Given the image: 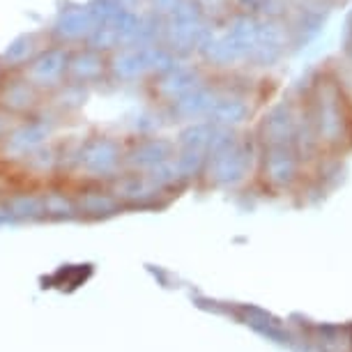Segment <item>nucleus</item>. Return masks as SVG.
Returning a JSON list of instances; mask_svg holds the SVG:
<instances>
[{"mask_svg":"<svg viewBox=\"0 0 352 352\" xmlns=\"http://www.w3.org/2000/svg\"><path fill=\"white\" fill-rule=\"evenodd\" d=\"M302 122V104L278 102L265 111V116L258 122L256 136L263 148L272 145H292L297 138Z\"/></svg>","mask_w":352,"mask_h":352,"instance_id":"obj_4","label":"nucleus"},{"mask_svg":"<svg viewBox=\"0 0 352 352\" xmlns=\"http://www.w3.org/2000/svg\"><path fill=\"white\" fill-rule=\"evenodd\" d=\"M175 155V143L168 141L164 136H148L143 141H138L129 152V164L136 168H155V166L168 162Z\"/></svg>","mask_w":352,"mask_h":352,"instance_id":"obj_15","label":"nucleus"},{"mask_svg":"<svg viewBox=\"0 0 352 352\" xmlns=\"http://www.w3.org/2000/svg\"><path fill=\"white\" fill-rule=\"evenodd\" d=\"M97 28V19L92 14L90 5H74V8L60 10L53 21V35L63 44L88 42L92 30Z\"/></svg>","mask_w":352,"mask_h":352,"instance_id":"obj_10","label":"nucleus"},{"mask_svg":"<svg viewBox=\"0 0 352 352\" xmlns=\"http://www.w3.org/2000/svg\"><path fill=\"white\" fill-rule=\"evenodd\" d=\"M51 122L46 120H30L23 122L21 127L12 129L10 134H5V148L12 155H30V152L39 150L46 143V138H51Z\"/></svg>","mask_w":352,"mask_h":352,"instance_id":"obj_14","label":"nucleus"},{"mask_svg":"<svg viewBox=\"0 0 352 352\" xmlns=\"http://www.w3.org/2000/svg\"><path fill=\"white\" fill-rule=\"evenodd\" d=\"M177 65V58L164 44H131L113 51L109 58L111 74L120 81H141L148 76H159Z\"/></svg>","mask_w":352,"mask_h":352,"instance_id":"obj_3","label":"nucleus"},{"mask_svg":"<svg viewBox=\"0 0 352 352\" xmlns=\"http://www.w3.org/2000/svg\"><path fill=\"white\" fill-rule=\"evenodd\" d=\"M78 166L95 175H106V173L116 170V166L120 164L122 150L113 138L109 136H95L90 141H85L78 150Z\"/></svg>","mask_w":352,"mask_h":352,"instance_id":"obj_9","label":"nucleus"},{"mask_svg":"<svg viewBox=\"0 0 352 352\" xmlns=\"http://www.w3.org/2000/svg\"><path fill=\"white\" fill-rule=\"evenodd\" d=\"M249 118H251L249 99L235 90L221 88V92H219V97L214 99V104H212V109L205 120L212 122L214 127L237 129V127H242V124H247Z\"/></svg>","mask_w":352,"mask_h":352,"instance_id":"obj_11","label":"nucleus"},{"mask_svg":"<svg viewBox=\"0 0 352 352\" xmlns=\"http://www.w3.org/2000/svg\"><path fill=\"white\" fill-rule=\"evenodd\" d=\"M221 88L212 83H201L198 88H194L191 92H187L184 97H180L177 102L168 104V113L173 120L177 122H194V120H205L208 113L214 104V99L219 97Z\"/></svg>","mask_w":352,"mask_h":352,"instance_id":"obj_12","label":"nucleus"},{"mask_svg":"<svg viewBox=\"0 0 352 352\" xmlns=\"http://www.w3.org/2000/svg\"><path fill=\"white\" fill-rule=\"evenodd\" d=\"M180 3H182V0H145V5L150 8L152 14H157V16H162V19L168 16L170 12H175V8Z\"/></svg>","mask_w":352,"mask_h":352,"instance_id":"obj_22","label":"nucleus"},{"mask_svg":"<svg viewBox=\"0 0 352 352\" xmlns=\"http://www.w3.org/2000/svg\"><path fill=\"white\" fill-rule=\"evenodd\" d=\"M230 10L235 14L247 16H270V19H285L283 10L288 12V0H230Z\"/></svg>","mask_w":352,"mask_h":352,"instance_id":"obj_16","label":"nucleus"},{"mask_svg":"<svg viewBox=\"0 0 352 352\" xmlns=\"http://www.w3.org/2000/svg\"><path fill=\"white\" fill-rule=\"evenodd\" d=\"M106 72H109V58L104 56V51H97L88 46V49L76 51L69 56L67 76L72 78V83H81V85L95 83Z\"/></svg>","mask_w":352,"mask_h":352,"instance_id":"obj_13","label":"nucleus"},{"mask_svg":"<svg viewBox=\"0 0 352 352\" xmlns=\"http://www.w3.org/2000/svg\"><path fill=\"white\" fill-rule=\"evenodd\" d=\"M201 83H205V76L201 67L196 65H173L168 72L159 74L155 78V95L168 106L173 102H177L180 97H184L187 92L198 88Z\"/></svg>","mask_w":352,"mask_h":352,"instance_id":"obj_8","label":"nucleus"},{"mask_svg":"<svg viewBox=\"0 0 352 352\" xmlns=\"http://www.w3.org/2000/svg\"><path fill=\"white\" fill-rule=\"evenodd\" d=\"M290 49V35H288V25L283 19H270L263 16L261 21V35H258V44L254 53L249 56L247 65L251 67H274L276 63H281V58Z\"/></svg>","mask_w":352,"mask_h":352,"instance_id":"obj_5","label":"nucleus"},{"mask_svg":"<svg viewBox=\"0 0 352 352\" xmlns=\"http://www.w3.org/2000/svg\"><path fill=\"white\" fill-rule=\"evenodd\" d=\"M124 10H131V12H138V5L145 3V0H118Z\"/></svg>","mask_w":352,"mask_h":352,"instance_id":"obj_23","label":"nucleus"},{"mask_svg":"<svg viewBox=\"0 0 352 352\" xmlns=\"http://www.w3.org/2000/svg\"><path fill=\"white\" fill-rule=\"evenodd\" d=\"M212 134H214V124L208 120L184 122V127L180 129V134H177L175 148H194V150L208 152Z\"/></svg>","mask_w":352,"mask_h":352,"instance_id":"obj_17","label":"nucleus"},{"mask_svg":"<svg viewBox=\"0 0 352 352\" xmlns=\"http://www.w3.org/2000/svg\"><path fill=\"white\" fill-rule=\"evenodd\" d=\"M341 51L348 60H352V5H350L348 14H345V21L341 28Z\"/></svg>","mask_w":352,"mask_h":352,"instance_id":"obj_21","label":"nucleus"},{"mask_svg":"<svg viewBox=\"0 0 352 352\" xmlns=\"http://www.w3.org/2000/svg\"><path fill=\"white\" fill-rule=\"evenodd\" d=\"M35 53H37V39H35V35H21V37H16L14 42L8 46V51H5V63H10V65L30 63Z\"/></svg>","mask_w":352,"mask_h":352,"instance_id":"obj_19","label":"nucleus"},{"mask_svg":"<svg viewBox=\"0 0 352 352\" xmlns=\"http://www.w3.org/2000/svg\"><path fill=\"white\" fill-rule=\"evenodd\" d=\"M194 3L212 19V21L219 19V16H228V12H230L228 10L230 0H194Z\"/></svg>","mask_w":352,"mask_h":352,"instance_id":"obj_20","label":"nucleus"},{"mask_svg":"<svg viewBox=\"0 0 352 352\" xmlns=\"http://www.w3.org/2000/svg\"><path fill=\"white\" fill-rule=\"evenodd\" d=\"M331 5H336V3H352V0H329Z\"/></svg>","mask_w":352,"mask_h":352,"instance_id":"obj_25","label":"nucleus"},{"mask_svg":"<svg viewBox=\"0 0 352 352\" xmlns=\"http://www.w3.org/2000/svg\"><path fill=\"white\" fill-rule=\"evenodd\" d=\"M72 53L65 46H53V49H42L32 56V60L25 65V78L35 88H56L67 76Z\"/></svg>","mask_w":352,"mask_h":352,"instance_id":"obj_6","label":"nucleus"},{"mask_svg":"<svg viewBox=\"0 0 352 352\" xmlns=\"http://www.w3.org/2000/svg\"><path fill=\"white\" fill-rule=\"evenodd\" d=\"M304 111L320 150L336 152L352 143V106L336 78H318L304 99Z\"/></svg>","mask_w":352,"mask_h":352,"instance_id":"obj_1","label":"nucleus"},{"mask_svg":"<svg viewBox=\"0 0 352 352\" xmlns=\"http://www.w3.org/2000/svg\"><path fill=\"white\" fill-rule=\"evenodd\" d=\"M302 157L292 145H272L263 148V175L274 187H290L300 177Z\"/></svg>","mask_w":352,"mask_h":352,"instance_id":"obj_7","label":"nucleus"},{"mask_svg":"<svg viewBox=\"0 0 352 352\" xmlns=\"http://www.w3.org/2000/svg\"><path fill=\"white\" fill-rule=\"evenodd\" d=\"M212 32H214V21L194 0H182L175 12H170L164 19L162 44L175 58H184L201 51L203 44L212 37Z\"/></svg>","mask_w":352,"mask_h":352,"instance_id":"obj_2","label":"nucleus"},{"mask_svg":"<svg viewBox=\"0 0 352 352\" xmlns=\"http://www.w3.org/2000/svg\"><path fill=\"white\" fill-rule=\"evenodd\" d=\"M5 134H8V116L0 113V138H3Z\"/></svg>","mask_w":352,"mask_h":352,"instance_id":"obj_24","label":"nucleus"},{"mask_svg":"<svg viewBox=\"0 0 352 352\" xmlns=\"http://www.w3.org/2000/svg\"><path fill=\"white\" fill-rule=\"evenodd\" d=\"M35 92H37V88L28 81V78L14 81L3 92V106L8 111H25V109H30L32 102H35Z\"/></svg>","mask_w":352,"mask_h":352,"instance_id":"obj_18","label":"nucleus"}]
</instances>
